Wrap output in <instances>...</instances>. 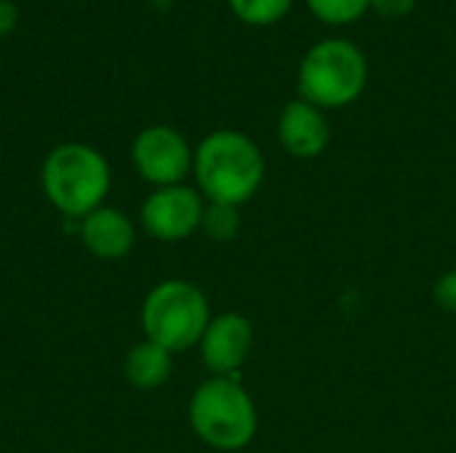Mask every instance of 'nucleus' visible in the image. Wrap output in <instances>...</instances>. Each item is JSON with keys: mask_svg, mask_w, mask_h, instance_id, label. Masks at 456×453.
Here are the masks:
<instances>
[{"mask_svg": "<svg viewBox=\"0 0 456 453\" xmlns=\"http://www.w3.org/2000/svg\"><path fill=\"white\" fill-rule=\"evenodd\" d=\"M256 406L238 376H211L192 392L190 427L216 451H243L256 435Z\"/></svg>", "mask_w": 456, "mask_h": 453, "instance_id": "obj_4", "label": "nucleus"}, {"mask_svg": "<svg viewBox=\"0 0 456 453\" xmlns=\"http://www.w3.org/2000/svg\"><path fill=\"white\" fill-rule=\"evenodd\" d=\"M171 358L174 355L168 350L144 339L128 350L126 363H123V374L136 390H158L171 376V368H174Z\"/></svg>", "mask_w": 456, "mask_h": 453, "instance_id": "obj_11", "label": "nucleus"}, {"mask_svg": "<svg viewBox=\"0 0 456 453\" xmlns=\"http://www.w3.org/2000/svg\"><path fill=\"white\" fill-rule=\"evenodd\" d=\"M208 323V299L198 286L187 280L158 283L142 304L144 336L168 350L171 355L200 344Z\"/></svg>", "mask_w": 456, "mask_h": 453, "instance_id": "obj_5", "label": "nucleus"}, {"mask_svg": "<svg viewBox=\"0 0 456 453\" xmlns=\"http://www.w3.org/2000/svg\"><path fill=\"white\" fill-rule=\"evenodd\" d=\"M265 155L256 142L240 131L222 128L208 133L192 158L198 192L208 203L243 206L265 182Z\"/></svg>", "mask_w": 456, "mask_h": 453, "instance_id": "obj_1", "label": "nucleus"}, {"mask_svg": "<svg viewBox=\"0 0 456 453\" xmlns=\"http://www.w3.org/2000/svg\"><path fill=\"white\" fill-rule=\"evenodd\" d=\"M310 13L329 27H347L371 11V0H307Z\"/></svg>", "mask_w": 456, "mask_h": 453, "instance_id": "obj_13", "label": "nucleus"}, {"mask_svg": "<svg viewBox=\"0 0 456 453\" xmlns=\"http://www.w3.org/2000/svg\"><path fill=\"white\" fill-rule=\"evenodd\" d=\"M254 328L240 312H222L211 318L200 339V358L214 376H238L251 355Z\"/></svg>", "mask_w": 456, "mask_h": 453, "instance_id": "obj_8", "label": "nucleus"}, {"mask_svg": "<svg viewBox=\"0 0 456 453\" xmlns=\"http://www.w3.org/2000/svg\"><path fill=\"white\" fill-rule=\"evenodd\" d=\"M369 83V61L363 51L342 37L315 43L299 61V99L318 109H342L361 99Z\"/></svg>", "mask_w": 456, "mask_h": 453, "instance_id": "obj_3", "label": "nucleus"}, {"mask_svg": "<svg viewBox=\"0 0 456 453\" xmlns=\"http://www.w3.org/2000/svg\"><path fill=\"white\" fill-rule=\"evenodd\" d=\"M278 142L291 158L313 160L326 152L331 142V125L323 109L305 99H294L278 115Z\"/></svg>", "mask_w": 456, "mask_h": 453, "instance_id": "obj_9", "label": "nucleus"}, {"mask_svg": "<svg viewBox=\"0 0 456 453\" xmlns=\"http://www.w3.org/2000/svg\"><path fill=\"white\" fill-rule=\"evenodd\" d=\"M19 24V8L11 0H0V40L8 37Z\"/></svg>", "mask_w": 456, "mask_h": 453, "instance_id": "obj_17", "label": "nucleus"}, {"mask_svg": "<svg viewBox=\"0 0 456 453\" xmlns=\"http://www.w3.org/2000/svg\"><path fill=\"white\" fill-rule=\"evenodd\" d=\"M206 200L187 184L158 187L142 206L144 230L160 243H179L200 230Z\"/></svg>", "mask_w": 456, "mask_h": 453, "instance_id": "obj_7", "label": "nucleus"}, {"mask_svg": "<svg viewBox=\"0 0 456 453\" xmlns=\"http://www.w3.org/2000/svg\"><path fill=\"white\" fill-rule=\"evenodd\" d=\"M43 192L67 219H86L104 206L110 192V163L88 144L67 142L48 152L40 171Z\"/></svg>", "mask_w": 456, "mask_h": 453, "instance_id": "obj_2", "label": "nucleus"}, {"mask_svg": "<svg viewBox=\"0 0 456 453\" xmlns=\"http://www.w3.org/2000/svg\"><path fill=\"white\" fill-rule=\"evenodd\" d=\"M417 8V0H371V11L382 19H406Z\"/></svg>", "mask_w": 456, "mask_h": 453, "instance_id": "obj_16", "label": "nucleus"}, {"mask_svg": "<svg viewBox=\"0 0 456 453\" xmlns=\"http://www.w3.org/2000/svg\"><path fill=\"white\" fill-rule=\"evenodd\" d=\"M80 238L83 246L104 262H118L123 256H128V251L134 248L136 232L131 219L112 208V206H102L96 211H91L86 219H80Z\"/></svg>", "mask_w": 456, "mask_h": 453, "instance_id": "obj_10", "label": "nucleus"}, {"mask_svg": "<svg viewBox=\"0 0 456 453\" xmlns=\"http://www.w3.org/2000/svg\"><path fill=\"white\" fill-rule=\"evenodd\" d=\"M433 299L441 310L446 312H454L456 315V270L444 272L438 280H436V288H433Z\"/></svg>", "mask_w": 456, "mask_h": 453, "instance_id": "obj_15", "label": "nucleus"}, {"mask_svg": "<svg viewBox=\"0 0 456 453\" xmlns=\"http://www.w3.org/2000/svg\"><path fill=\"white\" fill-rule=\"evenodd\" d=\"M230 11L251 27H270L286 19L294 0H227Z\"/></svg>", "mask_w": 456, "mask_h": 453, "instance_id": "obj_12", "label": "nucleus"}, {"mask_svg": "<svg viewBox=\"0 0 456 453\" xmlns=\"http://www.w3.org/2000/svg\"><path fill=\"white\" fill-rule=\"evenodd\" d=\"M240 211L238 206H224V203H206V211H203V222L200 227L206 230V235L211 240H219V243H227L232 238H238L240 232Z\"/></svg>", "mask_w": 456, "mask_h": 453, "instance_id": "obj_14", "label": "nucleus"}, {"mask_svg": "<svg viewBox=\"0 0 456 453\" xmlns=\"http://www.w3.org/2000/svg\"><path fill=\"white\" fill-rule=\"evenodd\" d=\"M134 166L139 176L158 187L182 184L192 171L195 150H190L187 139L171 125H147L139 131L131 147Z\"/></svg>", "mask_w": 456, "mask_h": 453, "instance_id": "obj_6", "label": "nucleus"}]
</instances>
